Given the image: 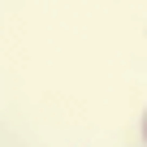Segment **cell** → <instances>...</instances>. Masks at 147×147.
Wrapping results in <instances>:
<instances>
[{
  "label": "cell",
  "instance_id": "6da1fadb",
  "mask_svg": "<svg viewBox=\"0 0 147 147\" xmlns=\"http://www.w3.org/2000/svg\"><path fill=\"white\" fill-rule=\"evenodd\" d=\"M143 143H147V113H143Z\"/></svg>",
  "mask_w": 147,
  "mask_h": 147
}]
</instances>
